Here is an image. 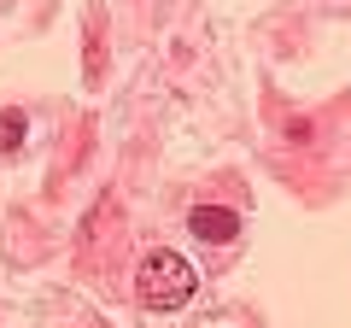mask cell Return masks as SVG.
Wrapping results in <instances>:
<instances>
[{
  "instance_id": "cell-1",
  "label": "cell",
  "mask_w": 351,
  "mask_h": 328,
  "mask_svg": "<svg viewBox=\"0 0 351 328\" xmlns=\"http://www.w3.org/2000/svg\"><path fill=\"white\" fill-rule=\"evenodd\" d=\"M193 288H199V276H193V264L182 253H152L135 270V293L147 311H182L193 299Z\"/></svg>"
},
{
  "instance_id": "cell-2",
  "label": "cell",
  "mask_w": 351,
  "mask_h": 328,
  "mask_svg": "<svg viewBox=\"0 0 351 328\" xmlns=\"http://www.w3.org/2000/svg\"><path fill=\"white\" fill-rule=\"evenodd\" d=\"M188 229L199 240H211V246H228V240H240V217L223 211V205H193L188 211Z\"/></svg>"
}]
</instances>
